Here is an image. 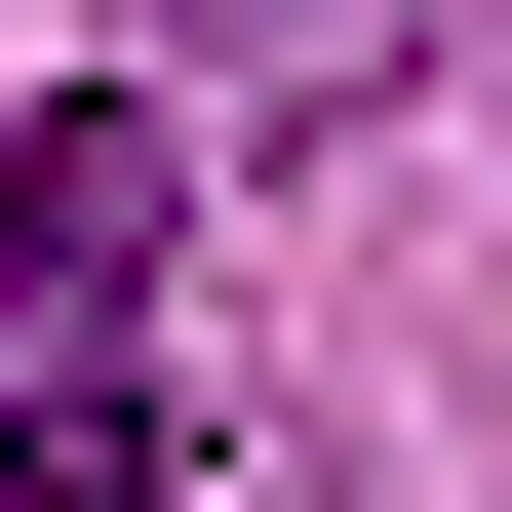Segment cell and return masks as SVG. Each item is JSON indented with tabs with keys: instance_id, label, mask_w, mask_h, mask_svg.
<instances>
[{
	"instance_id": "cell-1",
	"label": "cell",
	"mask_w": 512,
	"mask_h": 512,
	"mask_svg": "<svg viewBox=\"0 0 512 512\" xmlns=\"http://www.w3.org/2000/svg\"><path fill=\"white\" fill-rule=\"evenodd\" d=\"M0 512H197V79L0 119Z\"/></svg>"
},
{
	"instance_id": "cell-2",
	"label": "cell",
	"mask_w": 512,
	"mask_h": 512,
	"mask_svg": "<svg viewBox=\"0 0 512 512\" xmlns=\"http://www.w3.org/2000/svg\"><path fill=\"white\" fill-rule=\"evenodd\" d=\"M119 79H197V119H394L434 0H119Z\"/></svg>"
},
{
	"instance_id": "cell-3",
	"label": "cell",
	"mask_w": 512,
	"mask_h": 512,
	"mask_svg": "<svg viewBox=\"0 0 512 512\" xmlns=\"http://www.w3.org/2000/svg\"><path fill=\"white\" fill-rule=\"evenodd\" d=\"M237 512H394V473H237Z\"/></svg>"
}]
</instances>
